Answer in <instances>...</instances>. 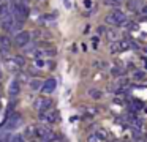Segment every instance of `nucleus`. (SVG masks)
<instances>
[{
  "instance_id": "nucleus-23",
  "label": "nucleus",
  "mask_w": 147,
  "mask_h": 142,
  "mask_svg": "<svg viewBox=\"0 0 147 142\" xmlns=\"http://www.w3.org/2000/svg\"><path fill=\"white\" fill-rule=\"evenodd\" d=\"M87 142H100V141L96 139L95 134H92V136H89V137H87Z\"/></svg>"
},
{
  "instance_id": "nucleus-1",
  "label": "nucleus",
  "mask_w": 147,
  "mask_h": 142,
  "mask_svg": "<svg viewBox=\"0 0 147 142\" xmlns=\"http://www.w3.org/2000/svg\"><path fill=\"white\" fill-rule=\"evenodd\" d=\"M106 22L117 27V25H122V24H125V22H127V16H125V13L122 11V9L115 8V9H112V11L108 14Z\"/></svg>"
},
{
  "instance_id": "nucleus-15",
  "label": "nucleus",
  "mask_w": 147,
  "mask_h": 142,
  "mask_svg": "<svg viewBox=\"0 0 147 142\" xmlns=\"http://www.w3.org/2000/svg\"><path fill=\"white\" fill-rule=\"evenodd\" d=\"M30 88H32L33 92H36V90H40L41 88V81L40 79H33V81H30Z\"/></svg>"
},
{
  "instance_id": "nucleus-8",
  "label": "nucleus",
  "mask_w": 147,
  "mask_h": 142,
  "mask_svg": "<svg viewBox=\"0 0 147 142\" xmlns=\"http://www.w3.org/2000/svg\"><path fill=\"white\" fill-rule=\"evenodd\" d=\"M106 36L109 41H119V30L117 28H111V30H106Z\"/></svg>"
},
{
  "instance_id": "nucleus-14",
  "label": "nucleus",
  "mask_w": 147,
  "mask_h": 142,
  "mask_svg": "<svg viewBox=\"0 0 147 142\" xmlns=\"http://www.w3.org/2000/svg\"><path fill=\"white\" fill-rule=\"evenodd\" d=\"M117 47H119V52H120V50L130 49V46H128V40H119L117 41Z\"/></svg>"
},
{
  "instance_id": "nucleus-10",
  "label": "nucleus",
  "mask_w": 147,
  "mask_h": 142,
  "mask_svg": "<svg viewBox=\"0 0 147 142\" xmlns=\"http://www.w3.org/2000/svg\"><path fill=\"white\" fill-rule=\"evenodd\" d=\"M46 122H48V123L59 122V112H57V110H52V112L46 114Z\"/></svg>"
},
{
  "instance_id": "nucleus-27",
  "label": "nucleus",
  "mask_w": 147,
  "mask_h": 142,
  "mask_svg": "<svg viewBox=\"0 0 147 142\" xmlns=\"http://www.w3.org/2000/svg\"><path fill=\"white\" fill-rule=\"evenodd\" d=\"M98 33H100V35H101V33H106V28L103 27V25H101V27H98Z\"/></svg>"
},
{
  "instance_id": "nucleus-4",
  "label": "nucleus",
  "mask_w": 147,
  "mask_h": 142,
  "mask_svg": "<svg viewBox=\"0 0 147 142\" xmlns=\"http://www.w3.org/2000/svg\"><path fill=\"white\" fill-rule=\"evenodd\" d=\"M55 85H57L55 79L49 77V79H46V81L41 84V92H45V93H52V92L55 90Z\"/></svg>"
},
{
  "instance_id": "nucleus-18",
  "label": "nucleus",
  "mask_w": 147,
  "mask_h": 142,
  "mask_svg": "<svg viewBox=\"0 0 147 142\" xmlns=\"http://www.w3.org/2000/svg\"><path fill=\"white\" fill-rule=\"evenodd\" d=\"M8 142H26V139H24V136L16 134V136H13V137H10V141H8Z\"/></svg>"
},
{
  "instance_id": "nucleus-25",
  "label": "nucleus",
  "mask_w": 147,
  "mask_h": 142,
  "mask_svg": "<svg viewBox=\"0 0 147 142\" xmlns=\"http://www.w3.org/2000/svg\"><path fill=\"white\" fill-rule=\"evenodd\" d=\"M36 66H38V68H43V66H45V62H43V60H36Z\"/></svg>"
},
{
  "instance_id": "nucleus-11",
  "label": "nucleus",
  "mask_w": 147,
  "mask_h": 142,
  "mask_svg": "<svg viewBox=\"0 0 147 142\" xmlns=\"http://www.w3.org/2000/svg\"><path fill=\"white\" fill-rule=\"evenodd\" d=\"M89 96L93 98V100H100V98L103 96V93L98 90V88H90V90H89Z\"/></svg>"
},
{
  "instance_id": "nucleus-6",
  "label": "nucleus",
  "mask_w": 147,
  "mask_h": 142,
  "mask_svg": "<svg viewBox=\"0 0 147 142\" xmlns=\"http://www.w3.org/2000/svg\"><path fill=\"white\" fill-rule=\"evenodd\" d=\"M19 82H18V79H13V81L10 82V87H8V95H10V98H14L19 95Z\"/></svg>"
},
{
  "instance_id": "nucleus-7",
  "label": "nucleus",
  "mask_w": 147,
  "mask_h": 142,
  "mask_svg": "<svg viewBox=\"0 0 147 142\" xmlns=\"http://www.w3.org/2000/svg\"><path fill=\"white\" fill-rule=\"evenodd\" d=\"M13 24H14V19H13V17H5V19H2V28H3L5 32H10L11 28H13Z\"/></svg>"
},
{
  "instance_id": "nucleus-28",
  "label": "nucleus",
  "mask_w": 147,
  "mask_h": 142,
  "mask_svg": "<svg viewBox=\"0 0 147 142\" xmlns=\"http://www.w3.org/2000/svg\"><path fill=\"white\" fill-rule=\"evenodd\" d=\"M65 6H67V8H70V6H71V3H70V0H65Z\"/></svg>"
},
{
  "instance_id": "nucleus-22",
  "label": "nucleus",
  "mask_w": 147,
  "mask_h": 142,
  "mask_svg": "<svg viewBox=\"0 0 147 142\" xmlns=\"http://www.w3.org/2000/svg\"><path fill=\"white\" fill-rule=\"evenodd\" d=\"M134 79H136V81H142V79H144V73L142 71H136V73H134Z\"/></svg>"
},
{
  "instance_id": "nucleus-24",
  "label": "nucleus",
  "mask_w": 147,
  "mask_h": 142,
  "mask_svg": "<svg viewBox=\"0 0 147 142\" xmlns=\"http://www.w3.org/2000/svg\"><path fill=\"white\" fill-rule=\"evenodd\" d=\"M139 11H141V14H142V16H147V5H144Z\"/></svg>"
},
{
  "instance_id": "nucleus-19",
  "label": "nucleus",
  "mask_w": 147,
  "mask_h": 142,
  "mask_svg": "<svg viewBox=\"0 0 147 142\" xmlns=\"http://www.w3.org/2000/svg\"><path fill=\"white\" fill-rule=\"evenodd\" d=\"M128 8L130 9H138V5H139V0H130V2L127 3Z\"/></svg>"
},
{
  "instance_id": "nucleus-16",
  "label": "nucleus",
  "mask_w": 147,
  "mask_h": 142,
  "mask_svg": "<svg viewBox=\"0 0 147 142\" xmlns=\"http://www.w3.org/2000/svg\"><path fill=\"white\" fill-rule=\"evenodd\" d=\"M13 63L16 66H24L26 65V59L22 55H16V57H13Z\"/></svg>"
},
{
  "instance_id": "nucleus-13",
  "label": "nucleus",
  "mask_w": 147,
  "mask_h": 142,
  "mask_svg": "<svg viewBox=\"0 0 147 142\" xmlns=\"http://www.w3.org/2000/svg\"><path fill=\"white\" fill-rule=\"evenodd\" d=\"M24 50H26L27 54L29 52H35V49H36V43H33V41H29L27 44H24Z\"/></svg>"
},
{
  "instance_id": "nucleus-17",
  "label": "nucleus",
  "mask_w": 147,
  "mask_h": 142,
  "mask_svg": "<svg viewBox=\"0 0 147 142\" xmlns=\"http://www.w3.org/2000/svg\"><path fill=\"white\" fill-rule=\"evenodd\" d=\"M95 136H96L98 141H105V139H106V131H105V129H98V131L95 133Z\"/></svg>"
},
{
  "instance_id": "nucleus-3",
  "label": "nucleus",
  "mask_w": 147,
  "mask_h": 142,
  "mask_svg": "<svg viewBox=\"0 0 147 142\" xmlns=\"http://www.w3.org/2000/svg\"><path fill=\"white\" fill-rule=\"evenodd\" d=\"M30 41V33L29 32H18L16 33V36H14V44H16V46H21L22 47L24 44H27Z\"/></svg>"
},
{
  "instance_id": "nucleus-9",
  "label": "nucleus",
  "mask_w": 147,
  "mask_h": 142,
  "mask_svg": "<svg viewBox=\"0 0 147 142\" xmlns=\"http://www.w3.org/2000/svg\"><path fill=\"white\" fill-rule=\"evenodd\" d=\"M0 46H2V49L10 50V47H11V41H10V38H8L7 35H2V36H0Z\"/></svg>"
},
{
  "instance_id": "nucleus-12",
  "label": "nucleus",
  "mask_w": 147,
  "mask_h": 142,
  "mask_svg": "<svg viewBox=\"0 0 147 142\" xmlns=\"http://www.w3.org/2000/svg\"><path fill=\"white\" fill-rule=\"evenodd\" d=\"M131 123H133V126L136 129H141L142 128V118H139L138 115H133L131 117Z\"/></svg>"
},
{
  "instance_id": "nucleus-21",
  "label": "nucleus",
  "mask_w": 147,
  "mask_h": 142,
  "mask_svg": "<svg viewBox=\"0 0 147 142\" xmlns=\"http://www.w3.org/2000/svg\"><path fill=\"white\" fill-rule=\"evenodd\" d=\"M105 5H108V6H119V5H120V0H105Z\"/></svg>"
},
{
  "instance_id": "nucleus-20",
  "label": "nucleus",
  "mask_w": 147,
  "mask_h": 142,
  "mask_svg": "<svg viewBox=\"0 0 147 142\" xmlns=\"http://www.w3.org/2000/svg\"><path fill=\"white\" fill-rule=\"evenodd\" d=\"M111 73H112V76H123L125 74V71L122 68H119V66H117V68H112Z\"/></svg>"
},
{
  "instance_id": "nucleus-26",
  "label": "nucleus",
  "mask_w": 147,
  "mask_h": 142,
  "mask_svg": "<svg viewBox=\"0 0 147 142\" xmlns=\"http://www.w3.org/2000/svg\"><path fill=\"white\" fill-rule=\"evenodd\" d=\"M55 54V49H48L46 50V55H54Z\"/></svg>"
},
{
  "instance_id": "nucleus-5",
  "label": "nucleus",
  "mask_w": 147,
  "mask_h": 142,
  "mask_svg": "<svg viewBox=\"0 0 147 142\" xmlns=\"http://www.w3.org/2000/svg\"><path fill=\"white\" fill-rule=\"evenodd\" d=\"M52 101L49 100V98H40V100H36V109L40 110V112H45V110H48L49 107H51Z\"/></svg>"
},
{
  "instance_id": "nucleus-2",
  "label": "nucleus",
  "mask_w": 147,
  "mask_h": 142,
  "mask_svg": "<svg viewBox=\"0 0 147 142\" xmlns=\"http://www.w3.org/2000/svg\"><path fill=\"white\" fill-rule=\"evenodd\" d=\"M21 122H22V118H21L19 114H11V115L8 117L7 120H3L5 131H11V129H14L16 126L21 125Z\"/></svg>"
},
{
  "instance_id": "nucleus-29",
  "label": "nucleus",
  "mask_w": 147,
  "mask_h": 142,
  "mask_svg": "<svg viewBox=\"0 0 147 142\" xmlns=\"http://www.w3.org/2000/svg\"><path fill=\"white\" fill-rule=\"evenodd\" d=\"M92 3H90V0H86V6H90Z\"/></svg>"
}]
</instances>
